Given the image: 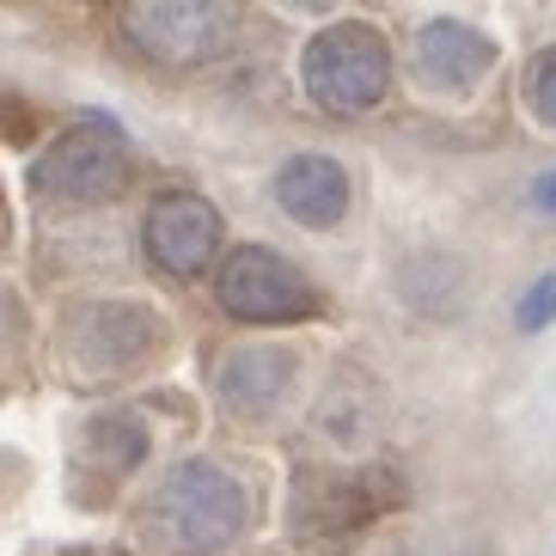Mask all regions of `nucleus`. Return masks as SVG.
<instances>
[{"label": "nucleus", "mask_w": 556, "mask_h": 556, "mask_svg": "<svg viewBox=\"0 0 556 556\" xmlns=\"http://www.w3.org/2000/svg\"><path fill=\"white\" fill-rule=\"evenodd\" d=\"M129 37L153 62L197 67L232 37V0H135Z\"/></svg>", "instance_id": "nucleus-1"}, {"label": "nucleus", "mask_w": 556, "mask_h": 556, "mask_svg": "<svg viewBox=\"0 0 556 556\" xmlns=\"http://www.w3.org/2000/svg\"><path fill=\"white\" fill-rule=\"evenodd\" d=\"M306 92L325 111H367L386 92V43L367 25H337L306 50Z\"/></svg>", "instance_id": "nucleus-2"}, {"label": "nucleus", "mask_w": 556, "mask_h": 556, "mask_svg": "<svg viewBox=\"0 0 556 556\" xmlns=\"http://www.w3.org/2000/svg\"><path fill=\"white\" fill-rule=\"evenodd\" d=\"M129 172V153H123V135L111 123H86V129L62 135L43 160H37V190L62 202H99L111 197L116 184Z\"/></svg>", "instance_id": "nucleus-3"}, {"label": "nucleus", "mask_w": 556, "mask_h": 556, "mask_svg": "<svg viewBox=\"0 0 556 556\" xmlns=\"http://www.w3.org/2000/svg\"><path fill=\"white\" fill-rule=\"evenodd\" d=\"M160 514L178 532L184 551H208V544H220L239 526V490L220 471H208V465H190V471H178L160 490Z\"/></svg>", "instance_id": "nucleus-4"}, {"label": "nucleus", "mask_w": 556, "mask_h": 556, "mask_svg": "<svg viewBox=\"0 0 556 556\" xmlns=\"http://www.w3.org/2000/svg\"><path fill=\"white\" fill-rule=\"evenodd\" d=\"M214 232H220V220L197 197H160L148 214V251L172 276H197L214 251Z\"/></svg>", "instance_id": "nucleus-5"}, {"label": "nucleus", "mask_w": 556, "mask_h": 556, "mask_svg": "<svg viewBox=\"0 0 556 556\" xmlns=\"http://www.w3.org/2000/svg\"><path fill=\"white\" fill-rule=\"evenodd\" d=\"M300 300H306V288H300V276L281 257H269V251H239V257H232L227 306L239 312V318H288Z\"/></svg>", "instance_id": "nucleus-6"}, {"label": "nucleus", "mask_w": 556, "mask_h": 556, "mask_svg": "<svg viewBox=\"0 0 556 556\" xmlns=\"http://www.w3.org/2000/svg\"><path fill=\"white\" fill-rule=\"evenodd\" d=\"M276 197H281V208L294 214V220H306V227H330L337 214H343V202H349V184H343V172H337V160H294L288 172L276 178Z\"/></svg>", "instance_id": "nucleus-7"}, {"label": "nucleus", "mask_w": 556, "mask_h": 556, "mask_svg": "<svg viewBox=\"0 0 556 556\" xmlns=\"http://www.w3.org/2000/svg\"><path fill=\"white\" fill-rule=\"evenodd\" d=\"M490 62H495V50L477 31H465V25H428L422 31V67L434 74V80L471 86Z\"/></svg>", "instance_id": "nucleus-8"}, {"label": "nucleus", "mask_w": 556, "mask_h": 556, "mask_svg": "<svg viewBox=\"0 0 556 556\" xmlns=\"http://www.w3.org/2000/svg\"><path fill=\"white\" fill-rule=\"evenodd\" d=\"M532 111L544 123H556V50L539 55V67H532Z\"/></svg>", "instance_id": "nucleus-9"}, {"label": "nucleus", "mask_w": 556, "mask_h": 556, "mask_svg": "<svg viewBox=\"0 0 556 556\" xmlns=\"http://www.w3.org/2000/svg\"><path fill=\"white\" fill-rule=\"evenodd\" d=\"M551 306H556V276H544V281H539V294L520 306V312H526L520 325H544V318H551Z\"/></svg>", "instance_id": "nucleus-10"}, {"label": "nucleus", "mask_w": 556, "mask_h": 556, "mask_svg": "<svg viewBox=\"0 0 556 556\" xmlns=\"http://www.w3.org/2000/svg\"><path fill=\"white\" fill-rule=\"evenodd\" d=\"M532 208H539L544 220H556V172H544V178H532Z\"/></svg>", "instance_id": "nucleus-11"}]
</instances>
